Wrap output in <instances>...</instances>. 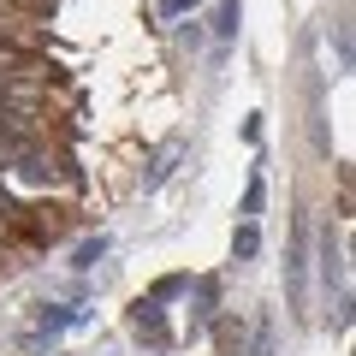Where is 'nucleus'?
<instances>
[{
    "label": "nucleus",
    "mask_w": 356,
    "mask_h": 356,
    "mask_svg": "<svg viewBox=\"0 0 356 356\" xmlns=\"http://www.w3.org/2000/svg\"><path fill=\"white\" fill-rule=\"evenodd\" d=\"M0 226L13 232V238H24V243H54L65 232V208L60 202H13V214L0 220Z\"/></svg>",
    "instance_id": "1"
},
{
    "label": "nucleus",
    "mask_w": 356,
    "mask_h": 356,
    "mask_svg": "<svg viewBox=\"0 0 356 356\" xmlns=\"http://www.w3.org/2000/svg\"><path fill=\"white\" fill-rule=\"evenodd\" d=\"M137 332H149V339H154V344H161V339H166V327H161V315H154V309H149V303H137Z\"/></svg>",
    "instance_id": "2"
}]
</instances>
